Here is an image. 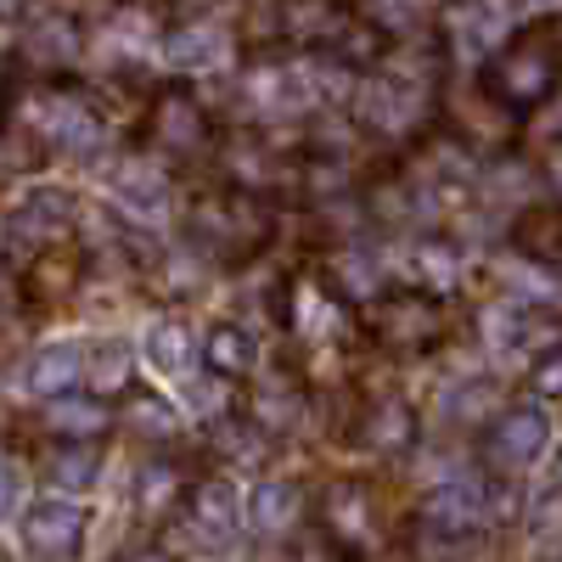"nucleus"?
I'll list each match as a JSON object with an SVG mask.
<instances>
[{
	"label": "nucleus",
	"instance_id": "nucleus-35",
	"mask_svg": "<svg viewBox=\"0 0 562 562\" xmlns=\"http://www.w3.org/2000/svg\"><path fill=\"white\" fill-rule=\"evenodd\" d=\"M557 490H562V461H557Z\"/></svg>",
	"mask_w": 562,
	"mask_h": 562
},
{
	"label": "nucleus",
	"instance_id": "nucleus-14",
	"mask_svg": "<svg viewBox=\"0 0 562 562\" xmlns=\"http://www.w3.org/2000/svg\"><path fill=\"white\" fill-rule=\"evenodd\" d=\"M164 63L175 68V74H209L220 57H225V29L220 23H209V18H186V23H169L164 29Z\"/></svg>",
	"mask_w": 562,
	"mask_h": 562
},
{
	"label": "nucleus",
	"instance_id": "nucleus-34",
	"mask_svg": "<svg viewBox=\"0 0 562 562\" xmlns=\"http://www.w3.org/2000/svg\"><path fill=\"white\" fill-rule=\"evenodd\" d=\"M557 192H562V164H557Z\"/></svg>",
	"mask_w": 562,
	"mask_h": 562
},
{
	"label": "nucleus",
	"instance_id": "nucleus-29",
	"mask_svg": "<svg viewBox=\"0 0 562 562\" xmlns=\"http://www.w3.org/2000/svg\"><path fill=\"white\" fill-rule=\"evenodd\" d=\"M456 248H450V237H439V231H428V237L416 243V270H422V281L428 288H450L456 281Z\"/></svg>",
	"mask_w": 562,
	"mask_h": 562
},
{
	"label": "nucleus",
	"instance_id": "nucleus-7",
	"mask_svg": "<svg viewBox=\"0 0 562 562\" xmlns=\"http://www.w3.org/2000/svg\"><path fill=\"white\" fill-rule=\"evenodd\" d=\"M551 411L540 405H512L490 422V434H484V456L501 467V473H529V467L546 461L551 450Z\"/></svg>",
	"mask_w": 562,
	"mask_h": 562
},
{
	"label": "nucleus",
	"instance_id": "nucleus-24",
	"mask_svg": "<svg viewBox=\"0 0 562 562\" xmlns=\"http://www.w3.org/2000/svg\"><path fill=\"white\" fill-rule=\"evenodd\" d=\"M102 479V445H57L45 456V484L63 495H85L90 484Z\"/></svg>",
	"mask_w": 562,
	"mask_h": 562
},
{
	"label": "nucleus",
	"instance_id": "nucleus-30",
	"mask_svg": "<svg viewBox=\"0 0 562 562\" xmlns=\"http://www.w3.org/2000/svg\"><path fill=\"white\" fill-rule=\"evenodd\" d=\"M23 490H29V473H23V461L0 456V518H12V512L23 506Z\"/></svg>",
	"mask_w": 562,
	"mask_h": 562
},
{
	"label": "nucleus",
	"instance_id": "nucleus-18",
	"mask_svg": "<svg viewBox=\"0 0 562 562\" xmlns=\"http://www.w3.org/2000/svg\"><path fill=\"white\" fill-rule=\"evenodd\" d=\"M304 518V490L293 479H259L248 490V529L276 540V535H293V524Z\"/></svg>",
	"mask_w": 562,
	"mask_h": 562
},
{
	"label": "nucleus",
	"instance_id": "nucleus-8",
	"mask_svg": "<svg viewBox=\"0 0 562 562\" xmlns=\"http://www.w3.org/2000/svg\"><path fill=\"white\" fill-rule=\"evenodd\" d=\"M147 135L158 140L164 153L192 158V153H203L209 140H214V119H209V108H203L198 90L164 85L158 97H153V113H147Z\"/></svg>",
	"mask_w": 562,
	"mask_h": 562
},
{
	"label": "nucleus",
	"instance_id": "nucleus-2",
	"mask_svg": "<svg viewBox=\"0 0 562 562\" xmlns=\"http://www.w3.org/2000/svg\"><path fill=\"white\" fill-rule=\"evenodd\" d=\"M34 140H40V147H52V153H63V158H97L108 147V119L97 113L90 97L52 85L34 102Z\"/></svg>",
	"mask_w": 562,
	"mask_h": 562
},
{
	"label": "nucleus",
	"instance_id": "nucleus-15",
	"mask_svg": "<svg viewBox=\"0 0 562 562\" xmlns=\"http://www.w3.org/2000/svg\"><path fill=\"white\" fill-rule=\"evenodd\" d=\"M254 366H259V344L243 321H214L203 333V371L209 378L243 383V378H254Z\"/></svg>",
	"mask_w": 562,
	"mask_h": 562
},
{
	"label": "nucleus",
	"instance_id": "nucleus-11",
	"mask_svg": "<svg viewBox=\"0 0 562 562\" xmlns=\"http://www.w3.org/2000/svg\"><path fill=\"white\" fill-rule=\"evenodd\" d=\"M186 518H192V529L203 535V546H225L231 535H237V524L248 518V501L237 495V484H231L225 473H214V479H198L192 501H186Z\"/></svg>",
	"mask_w": 562,
	"mask_h": 562
},
{
	"label": "nucleus",
	"instance_id": "nucleus-27",
	"mask_svg": "<svg viewBox=\"0 0 562 562\" xmlns=\"http://www.w3.org/2000/svg\"><path fill=\"white\" fill-rule=\"evenodd\" d=\"M85 378H90V389H102V394H113V389H130V344H119V338H102L97 349H90Z\"/></svg>",
	"mask_w": 562,
	"mask_h": 562
},
{
	"label": "nucleus",
	"instance_id": "nucleus-20",
	"mask_svg": "<svg viewBox=\"0 0 562 562\" xmlns=\"http://www.w3.org/2000/svg\"><path fill=\"white\" fill-rule=\"evenodd\" d=\"M450 29V45H461V52H473V57H490L506 45V34L518 29V12L512 7H461L445 18Z\"/></svg>",
	"mask_w": 562,
	"mask_h": 562
},
{
	"label": "nucleus",
	"instance_id": "nucleus-23",
	"mask_svg": "<svg viewBox=\"0 0 562 562\" xmlns=\"http://www.w3.org/2000/svg\"><path fill=\"white\" fill-rule=\"evenodd\" d=\"M333 293H338L344 304L383 299V259L371 254L366 243H349V248H338V259H333Z\"/></svg>",
	"mask_w": 562,
	"mask_h": 562
},
{
	"label": "nucleus",
	"instance_id": "nucleus-28",
	"mask_svg": "<svg viewBox=\"0 0 562 562\" xmlns=\"http://www.w3.org/2000/svg\"><path fill=\"white\" fill-rule=\"evenodd\" d=\"M439 411H445V422H479L484 411H490V383L479 378H456V383H445V394H439Z\"/></svg>",
	"mask_w": 562,
	"mask_h": 562
},
{
	"label": "nucleus",
	"instance_id": "nucleus-16",
	"mask_svg": "<svg viewBox=\"0 0 562 562\" xmlns=\"http://www.w3.org/2000/svg\"><path fill=\"white\" fill-rule=\"evenodd\" d=\"M192 479H186V467L175 456H153V461H140V473H135V506H140V518H169V512H180L186 501H192Z\"/></svg>",
	"mask_w": 562,
	"mask_h": 562
},
{
	"label": "nucleus",
	"instance_id": "nucleus-3",
	"mask_svg": "<svg viewBox=\"0 0 562 562\" xmlns=\"http://www.w3.org/2000/svg\"><path fill=\"white\" fill-rule=\"evenodd\" d=\"M439 299L428 288H400V293H383L378 310H371V338H378V349L389 355H428L439 344Z\"/></svg>",
	"mask_w": 562,
	"mask_h": 562
},
{
	"label": "nucleus",
	"instance_id": "nucleus-25",
	"mask_svg": "<svg viewBox=\"0 0 562 562\" xmlns=\"http://www.w3.org/2000/svg\"><path fill=\"white\" fill-rule=\"evenodd\" d=\"M546 85H551V68L540 57H529V52H512V57H501L490 68V90L506 97V102H540Z\"/></svg>",
	"mask_w": 562,
	"mask_h": 562
},
{
	"label": "nucleus",
	"instance_id": "nucleus-9",
	"mask_svg": "<svg viewBox=\"0 0 562 562\" xmlns=\"http://www.w3.org/2000/svg\"><path fill=\"white\" fill-rule=\"evenodd\" d=\"M85 529H90V518H85V506L79 501H34L29 512H23V529H18V540H23V551L29 557H40V562H74L79 557V546H85Z\"/></svg>",
	"mask_w": 562,
	"mask_h": 562
},
{
	"label": "nucleus",
	"instance_id": "nucleus-4",
	"mask_svg": "<svg viewBox=\"0 0 562 562\" xmlns=\"http://www.w3.org/2000/svg\"><path fill=\"white\" fill-rule=\"evenodd\" d=\"M495 512V490L473 473V467H456V473H439L428 484V501H422V524L450 535V540H473Z\"/></svg>",
	"mask_w": 562,
	"mask_h": 562
},
{
	"label": "nucleus",
	"instance_id": "nucleus-6",
	"mask_svg": "<svg viewBox=\"0 0 562 562\" xmlns=\"http://www.w3.org/2000/svg\"><path fill=\"white\" fill-rule=\"evenodd\" d=\"M484 344L501 360H546L551 349H562V326L524 299H506L484 310Z\"/></svg>",
	"mask_w": 562,
	"mask_h": 562
},
{
	"label": "nucleus",
	"instance_id": "nucleus-17",
	"mask_svg": "<svg viewBox=\"0 0 562 562\" xmlns=\"http://www.w3.org/2000/svg\"><path fill=\"white\" fill-rule=\"evenodd\" d=\"M113 203L130 214V220H158L169 209V180L153 158H124L113 169Z\"/></svg>",
	"mask_w": 562,
	"mask_h": 562
},
{
	"label": "nucleus",
	"instance_id": "nucleus-21",
	"mask_svg": "<svg viewBox=\"0 0 562 562\" xmlns=\"http://www.w3.org/2000/svg\"><path fill=\"white\" fill-rule=\"evenodd\" d=\"M140 355H147V366L158 371V378H186L198 360V338H192V326L175 321V315H158L147 326V338H140Z\"/></svg>",
	"mask_w": 562,
	"mask_h": 562
},
{
	"label": "nucleus",
	"instance_id": "nucleus-31",
	"mask_svg": "<svg viewBox=\"0 0 562 562\" xmlns=\"http://www.w3.org/2000/svg\"><path fill=\"white\" fill-rule=\"evenodd\" d=\"M529 383H535V394H540V400H562V349H551L546 360H535Z\"/></svg>",
	"mask_w": 562,
	"mask_h": 562
},
{
	"label": "nucleus",
	"instance_id": "nucleus-1",
	"mask_svg": "<svg viewBox=\"0 0 562 562\" xmlns=\"http://www.w3.org/2000/svg\"><path fill=\"white\" fill-rule=\"evenodd\" d=\"M276 237V214L259 192L225 186L209 203L192 209V248L214 265H248L265 254V243Z\"/></svg>",
	"mask_w": 562,
	"mask_h": 562
},
{
	"label": "nucleus",
	"instance_id": "nucleus-19",
	"mask_svg": "<svg viewBox=\"0 0 562 562\" xmlns=\"http://www.w3.org/2000/svg\"><path fill=\"white\" fill-rule=\"evenodd\" d=\"M85 366H90V349L85 344H45L34 360H29V389L40 400H68L79 383H85Z\"/></svg>",
	"mask_w": 562,
	"mask_h": 562
},
{
	"label": "nucleus",
	"instance_id": "nucleus-32",
	"mask_svg": "<svg viewBox=\"0 0 562 562\" xmlns=\"http://www.w3.org/2000/svg\"><path fill=\"white\" fill-rule=\"evenodd\" d=\"M288 562H344V551H338V546H326V540H299Z\"/></svg>",
	"mask_w": 562,
	"mask_h": 562
},
{
	"label": "nucleus",
	"instance_id": "nucleus-26",
	"mask_svg": "<svg viewBox=\"0 0 562 562\" xmlns=\"http://www.w3.org/2000/svg\"><path fill=\"white\" fill-rule=\"evenodd\" d=\"M124 428H135L140 439H175L180 416H175V405H169L164 394H130V405H124Z\"/></svg>",
	"mask_w": 562,
	"mask_h": 562
},
{
	"label": "nucleus",
	"instance_id": "nucleus-13",
	"mask_svg": "<svg viewBox=\"0 0 562 562\" xmlns=\"http://www.w3.org/2000/svg\"><path fill=\"white\" fill-rule=\"evenodd\" d=\"M355 439H360V450L394 461V456H411L416 450L422 422H416V411L405 400H371L366 416H360V428H355Z\"/></svg>",
	"mask_w": 562,
	"mask_h": 562
},
{
	"label": "nucleus",
	"instance_id": "nucleus-10",
	"mask_svg": "<svg viewBox=\"0 0 562 562\" xmlns=\"http://www.w3.org/2000/svg\"><path fill=\"white\" fill-rule=\"evenodd\" d=\"M85 45V29L79 18L68 12H29L23 29H18V63L40 68V74H63Z\"/></svg>",
	"mask_w": 562,
	"mask_h": 562
},
{
	"label": "nucleus",
	"instance_id": "nucleus-33",
	"mask_svg": "<svg viewBox=\"0 0 562 562\" xmlns=\"http://www.w3.org/2000/svg\"><path fill=\"white\" fill-rule=\"evenodd\" d=\"M119 562H175V551H164V546H130Z\"/></svg>",
	"mask_w": 562,
	"mask_h": 562
},
{
	"label": "nucleus",
	"instance_id": "nucleus-12",
	"mask_svg": "<svg viewBox=\"0 0 562 562\" xmlns=\"http://www.w3.org/2000/svg\"><path fill=\"white\" fill-rule=\"evenodd\" d=\"M74 231V198L63 192V186H29V192L18 198V209H12V237H29L34 248H45V243H57V237H68Z\"/></svg>",
	"mask_w": 562,
	"mask_h": 562
},
{
	"label": "nucleus",
	"instance_id": "nucleus-22",
	"mask_svg": "<svg viewBox=\"0 0 562 562\" xmlns=\"http://www.w3.org/2000/svg\"><path fill=\"white\" fill-rule=\"evenodd\" d=\"M45 422L63 445H97L108 428H113V411L97 400V394H68L57 405H45Z\"/></svg>",
	"mask_w": 562,
	"mask_h": 562
},
{
	"label": "nucleus",
	"instance_id": "nucleus-5",
	"mask_svg": "<svg viewBox=\"0 0 562 562\" xmlns=\"http://www.w3.org/2000/svg\"><path fill=\"white\" fill-rule=\"evenodd\" d=\"M321 524H326V546H338L344 557H360L378 546V529H383V506L371 495V484L360 479H338L333 490L321 495Z\"/></svg>",
	"mask_w": 562,
	"mask_h": 562
}]
</instances>
